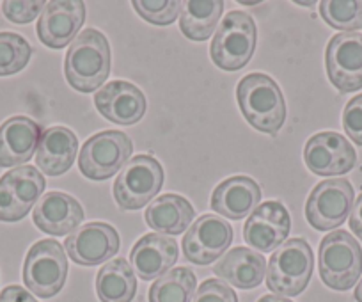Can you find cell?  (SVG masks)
Masks as SVG:
<instances>
[{"label":"cell","instance_id":"cell-1","mask_svg":"<svg viewBox=\"0 0 362 302\" xmlns=\"http://www.w3.org/2000/svg\"><path fill=\"white\" fill-rule=\"evenodd\" d=\"M112 54L107 37L96 29H86L75 37L64 59V75L80 93H95L110 75Z\"/></svg>","mask_w":362,"mask_h":302},{"label":"cell","instance_id":"cell-2","mask_svg":"<svg viewBox=\"0 0 362 302\" xmlns=\"http://www.w3.org/2000/svg\"><path fill=\"white\" fill-rule=\"evenodd\" d=\"M236 100L245 120L256 130L276 135L286 121V103L277 82L264 73H249L236 88Z\"/></svg>","mask_w":362,"mask_h":302},{"label":"cell","instance_id":"cell-3","mask_svg":"<svg viewBox=\"0 0 362 302\" xmlns=\"http://www.w3.org/2000/svg\"><path fill=\"white\" fill-rule=\"evenodd\" d=\"M315 269L313 249L304 238H290L272 255L267 265V286L281 297H297L308 288Z\"/></svg>","mask_w":362,"mask_h":302},{"label":"cell","instance_id":"cell-4","mask_svg":"<svg viewBox=\"0 0 362 302\" xmlns=\"http://www.w3.org/2000/svg\"><path fill=\"white\" fill-rule=\"evenodd\" d=\"M318 267L327 286L337 291L350 290L362 274L361 245L348 231H332L320 244Z\"/></svg>","mask_w":362,"mask_h":302},{"label":"cell","instance_id":"cell-5","mask_svg":"<svg viewBox=\"0 0 362 302\" xmlns=\"http://www.w3.org/2000/svg\"><path fill=\"white\" fill-rule=\"evenodd\" d=\"M256 37L252 16L243 11L228 13L211 41V61L224 71H238L252 59Z\"/></svg>","mask_w":362,"mask_h":302},{"label":"cell","instance_id":"cell-6","mask_svg":"<svg viewBox=\"0 0 362 302\" xmlns=\"http://www.w3.org/2000/svg\"><path fill=\"white\" fill-rule=\"evenodd\" d=\"M68 277V256L54 238L36 242L23 263V283L41 298H50L62 290Z\"/></svg>","mask_w":362,"mask_h":302},{"label":"cell","instance_id":"cell-7","mask_svg":"<svg viewBox=\"0 0 362 302\" xmlns=\"http://www.w3.org/2000/svg\"><path fill=\"white\" fill-rule=\"evenodd\" d=\"M134 151L130 137L119 130H105L93 135L82 146L78 169L86 178L103 182L124 168Z\"/></svg>","mask_w":362,"mask_h":302},{"label":"cell","instance_id":"cell-8","mask_svg":"<svg viewBox=\"0 0 362 302\" xmlns=\"http://www.w3.org/2000/svg\"><path fill=\"white\" fill-rule=\"evenodd\" d=\"M163 185V168L151 155L127 162L114 183V199L123 210H139L151 203Z\"/></svg>","mask_w":362,"mask_h":302},{"label":"cell","instance_id":"cell-9","mask_svg":"<svg viewBox=\"0 0 362 302\" xmlns=\"http://www.w3.org/2000/svg\"><path fill=\"white\" fill-rule=\"evenodd\" d=\"M354 187L348 180H323L305 203V219L318 231L339 228L354 208Z\"/></svg>","mask_w":362,"mask_h":302},{"label":"cell","instance_id":"cell-10","mask_svg":"<svg viewBox=\"0 0 362 302\" xmlns=\"http://www.w3.org/2000/svg\"><path fill=\"white\" fill-rule=\"evenodd\" d=\"M43 175L34 165H20L0 178V221L18 222L45 192Z\"/></svg>","mask_w":362,"mask_h":302},{"label":"cell","instance_id":"cell-11","mask_svg":"<svg viewBox=\"0 0 362 302\" xmlns=\"http://www.w3.org/2000/svg\"><path fill=\"white\" fill-rule=\"evenodd\" d=\"M327 75L339 93L362 89V34H336L327 45Z\"/></svg>","mask_w":362,"mask_h":302},{"label":"cell","instance_id":"cell-12","mask_svg":"<svg viewBox=\"0 0 362 302\" xmlns=\"http://www.w3.org/2000/svg\"><path fill=\"white\" fill-rule=\"evenodd\" d=\"M233 242V228L217 215H201L183 237V255L190 263L210 265L221 258Z\"/></svg>","mask_w":362,"mask_h":302},{"label":"cell","instance_id":"cell-13","mask_svg":"<svg viewBox=\"0 0 362 302\" xmlns=\"http://www.w3.org/2000/svg\"><path fill=\"white\" fill-rule=\"evenodd\" d=\"M304 161L315 175L339 176L355 168L357 153L350 141L337 132H320L305 142Z\"/></svg>","mask_w":362,"mask_h":302},{"label":"cell","instance_id":"cell-14","mask_svg":"<svg viewBox=\"0 0 362 302\" xmlns=\"http://www.w3.org/2000/svg\"><path fill=\"white\" fill-rule=\"evenodd\" d=\"M290 211L281 201L259 204L243 226V238L252 251L270 252L284 244L290 235Z\"/></svg>","mask_w":362,"mask_h":302},{"label":"cell","instance_id":"cell-15","mask_svg":"<svg viewBox=\"0 0 362 302\" xmlns=\"http://www.w3.org/2000/svg\"><path fill=\"white\" fill-rule=\"evenodd\" d=\"M119 235L107 222H89L66 237L64 249L69 258L82 267L109 262L119 251Z\"/></svg>","mask_w":362,"mask_h":302},{"label":"cell","instance_id":"cell-16","mask_svg":"<svg viewBox=\"0 0 362 302\" xmlns=\"http://www.w3.org/2000/svg\"><path fill=\"white\" fill-rule=\"evenodd\" d=\"M83 22L86 4L82 0H52L40 16L37 36L41 43L59 50L75 41Z\"/></svg>","mask_w":362,"mask_h":302},{"label":"cell","instance_id":"cell-17","mask_svg":"<svg viewBox=\"0 0 362 302\" xmlns=\"http://www.w3.org/2000/svg\"><path fill=\"white\" fill-rule=\"evenodd\" d=\"M95 105L105 120L130 127L139 123L146 112V96L137 86L114 81L95 95Z\"/></svg>","mask_w":362,"mask_h":302},{"label":"cell","instance_id":"cell-18","mask_svg":"<svg viewBox=\"0 0 362 302\" xmlns=\"http://www.w3.org/2000/svg\"><path fill=\"white\" fill-rule=\"evenodd\" d=\"M34 224L37 230L52 237H64L82 224L83 208L69 194L52 190L45 194L34 207Z\"/></svg>","mask_w":362,"mask_h":302},{"label":"cell","instance_id":"cell-19","mask_svg":"<svg viewBox=\"0 0 362 302\" xmlns=\"http://www.w3.org/2000/svg\"><path fill=\"white\" fill-rule=\"evenodd\" d=\"M41 139V127L25 116H13L0 127V165L20 168L33 158Z\"/></svg>","mask_w":362,"mask_h":302},{"label":"cell","instance_id":"cell-20","mask_svg":"<svg viewBox=\"0 0 362 302\" xmlns=\"http://www.w3.org/2000/svg\"><path fill=\"white\" fill-rule=\"evenodd\" d=\"M177 242L173 237L160 233H148L135 242L130 252V262L142 281L162 277L177 262Z\"/></svg>","mask_w":362,"mask_h":302},{"label":"cell","instance_id":"cell-21","mask_svg":"<svg viewBox=\"0 0 362 302\" xmlns=\"http://www.w3.org/2000/svg\"><path fill=\"white\" fill-rule=\"evenodd\" d=\"M261 201V189L249 176H231L218 183L211 194V210L231 221H242L252 214Z\"/></svg>","mask_w":362,"mask_h":302},{"label":"cell","instance_id":"cell-22","mask_svg":"<svg viewBox=\"0 0 362 302\" xmlns=\"http://www.w3.org/2000/svg\"><path fill=\"white\" fill-rule=\"evenodd\" d=\"M78 139L69 128L52 127L41 135L36 151V164L48 176H61L75 162Z\"/></svg>","mask_w":362,"mask_h":302},{"label":"cell","instance_id":"cell-23","mask_svg":"<svg viewBox=\"0 0 362 302\" xmlns=\"http://www.w3.org/2000/svg\"><path fill=\"white\" fill-rule=\"evenodd\" d=\"M214 272L240 290H250L263 283L267 276V260L261 252L249 248H235L214 267Z\"/></svg>","mask_w":362,"mask_h":302},{"label":"cell","instance_id":"cell-24","mask_svg":"<svg viewBox=\"0 0 362 302\" xmlns=\"http://www.w3.org/2000/svg\"><path fill=\"white\" fill-rule=\"evenodd\" d=\"M146 224L156 233L167 237L181 235L194 222L196 211L185 197L177 194H163L146 208Z\"/></svg>","mask_w":362,"mask_h":302},{"label":"cell","instance_id":"cell-25","mask_svg":"<svg viewBox=\"0 0 362 302\" xmlns=\"http://www.w3.org/2000/svg\"><path fill=\"white\" fill-rule=\"evenodd\" d=\"M96 294L102 302H132L137 294V279L124 258L110 260L96 276Z\"/></svg>","mask_w":362,"mask_h":302},{"label":"cell","instance_id":"cell-26","mask_svg":"<svg viewBox=\"0 0 362 302\" xmlns=\"http://www.w3.org/2000/svg\"><path fill=\"white\" fill-rule=\"evenodd\" d=\"M222 13H224V2H221V0H189V2H183L180 30L190 41H206L214 34Z\"/></svg>","mask_w":362,"mask_h":302},{"label":"cell","instance_id":"cell-27","mask_svg":"<svg viewBox=\"0 0 362 302\" xmlns=\"http://www.w3.org/2000/svg\"><path fill=\"white\" fill-rule=\"evenodd\" d=\"M197 277L189 267L170 269L149 288V302H192Z\"/></svg>","mask_w":362,"mask_h":302},{"label":"cell","instance_id":"cell-28","mask_svg":"<svg viewBox=\"0 0 362 302\" xmlns=\"http://www.w3.org/2000/svg\"><path fill=\"white\" fill-rule=\"evenodd\" d=\"M320 15L332 29L355 33L362 29V0H323Z\"/></svg>","mask_w":362,"mask_h":302},{"label":"cell","instance_id":"cell-29","mask_svg":"<svg viewBox=\"0 0 362 302\" xmlns=\"http://www.w3.org/2000/svg\"><path fill=\"white\" fill-rule=\"evenodd\" d=\"M33 48L25 37L15 33H0V77L22 71L30 61Z\"/></svg>","mask_w":362,"mask_h":302},{"label":"cell","instance_id":"cell-30","mask_svg":"<svg viewBox=\"0 0 362 302\" xmlns=\"http://www.w3.org/2000/svg\"><path fill=\"white\" fill-rule=\"evenodd\" d=\"M134 8L141 18L153 25H170L183 9L177 0H135Z\"/></svg>","mask_w":362,"mask_h":302},{"label":"cell","instance_id":"cell-31","mask_svg":"<svg viewBox=\"0 0 362 302\" xmlns=\"http://www.w3.org/2000/svg\"><path fill=\"white\" fill-rule=\"evenodd\" d=\"M45 6H47V2H43V0H36V2L6 0L4 4H2V11H4V16L9 22L23 25V23H30L40 13H43Z\"/></svg>","mask_w":362,"mask_h":302},{"label":"cell","instance_id":"cell-32","mask_svg":"<svg viewBox=\"0 0 362 302\" xmlns=\"http://www.w3.org/2000/svg\"><path fill=\"white\" fill-rule=\"evenodd\" d=\"M192 302H238V297L226 281L208 279L197 288Z\"/></svg>","mask_w":362,"mask_h":302},{"label":"cell","instance_id":"cell-33","mask_svg":"<svg viewBox=\"0 0 362 302\" xmlns=\"http://www.w3.org/2000/svg\"><path fill=\"white\" fill-rule=\"evenodd\" d=\"M343 128L355 144L362 146V95L351 98L344 107Z\"/></svg>","mask_w":362,"mask_h":302},{"label":"cell","instance_id":"cell-34","mask_svg":"<svg viewBox=\"0 0 362 302\" xmlns=\"http://www.w3.org/2000/svg\"><path fill=\"white\" fill-rule=\"evenodd\" d=\"M0 302H37L25 288L13 284V286L4 288V291L0 294Z\"/></svg>","mask_w":362,"mask_h":302},{"label":"cell","instance_id":"cell-35","mask_svg":"<svg viewBox=\"0 0 362 302\" xmlns=\"http://www.w3.org/2000/svg\"><path fill=\"white\" fill-rule=\"evenodd\" d=\"M350 230L354 231L355 237H358L362 240V194L355 201L354 208L350 211Z\"/></svg>","mask_w":362,"mask_h":302},{"label":"cell","instance_id":"cell-36","mask_svg":"<svg viewBox=\"0 0 362 302\" xmlns=\"http://www.w3.org/2000/svg\"><path fill=\"white\" fill-rule=\"evenodd\" d=\"M257 302H291V301L286 297H281V295H264V297H261Z\"/></svg>","mask_w":362,"mask_h":302},{"label":"cell","instance_id":"cell-37","mask_svg":"<svg viewBox=\"0 0 362 302\" xmlns=\"http://www.w3.org/2000/svg\"><path fill=\"white\" fill-rule=\"evenodd\" d=\"M355 301L362 302V279L358 281L357 288H355Z\"/></svg>","mask_w":362,"mask_h":302},{"label":"cell","instance_id":"cell-38","mask_svg":"<svg viewBox=\"0 0 362 302\" xmlns=\"http://www.w3.org/2000/svg\"><path fill=\"white\" fill-rule=\"evenodd\" d=\"M300 6H305V8H311V6H315V2H298Z\"/></svg>","mask_w":362,"mask_h":302}]
</instances>
